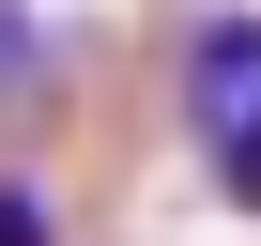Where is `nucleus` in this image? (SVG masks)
<instances>
[{"label":"nucleus","mask_w":261,"mask_h":246,"mask_svg":"<svg viewBox=\"0 0 261 246\" xmlns=\"http://www.w3.org/2000/svg\"><path fill=\"white\" fill-rule=\"evenodd\" d=\"M0 246H62V215H46V185H16V169H0Z\"/></svg>","instance_id":"nucleus-3"},{"label":"nucleus","mask_w":261,"mask_h":246,"mask_svg":"<svg viewBox=\"0 0 261 246\" xmlns=\"http://www.w3.org/2000/svg\"><path fill=\"white\" fill-rule=\"evenodd\" d=\"M31 77H46V16H31V0H0V108H16Z\"/></svg>","instance_id":"nucleus-2"},{"label":"nucleus","mask_w":261,"mask_h":246,"mask_svg":"<svg viewBox=\"0 0 261 246\" xmlns=\"http://www.w3.org/2000/svg\"><path fill=\"white\" fill-rule=\"evenodd\" d=\"M169 108H185L200 169L261 215V0H200V16H185V46H169Z\"/></svg>","instance_id":"nucleus-1"}]
</instances>
